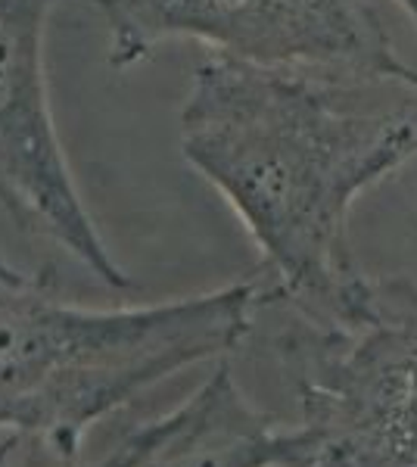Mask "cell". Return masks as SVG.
Wrapping results in <instances>:
<instances>
[{"label":"cell","mask_w":417,"mask_h":467,"mask_svg":"<svg viewBox=\"0 0 417 467\" xmlns=\"http://www.w3.org/2000/svg\"><path fill=\"white\" fill-rule=\"evenodd\" d=\"M181 153L262 255L265 299L306 324H352L374 277L349 244L370 184L417 156V69H290L209 57L181 107Z\"/></svg>","instance_id":"1"},{"label":"cell","mask_w":417,"mask_h":467,"mask_svg":"<svg viewBox=\"0 0 417 467\" xmlns=\"http://www.w3.org/2000/svg\"><path fill=\"white\" fill-rule=\"evenodd\" d=\"M255 281L153 306L88 308L44 277L0 275V431L37 436L66 467L97 420L153 383L224 358L265 306Z\"/></svg>","instance_id":"2"},{"label":"cell","mask_w":417,"mask_h":467,"mask_svg":"<svg viewBox=\"0 0 417 467\" xmlns=\"http://www.w3.org/2000/svg\"><path fill=\"white\" fill-rule=\"evenodd\" d=\"M299 427L315 464L417 467V287L374 277L352 324H306L284 340Z\"/></svg>","instance_id":"3"},{"label":"cell","mask_w":417,"mask_h":467,"mask_svg":"<svg viewBox=\"0 0 417 467\" xmlns=\"http://www.w3.org/2000/svg\"><path fill=\"white\" fill-rule=\"evenodd\" d=\"M106 26L116 69L159 44L193 41L212 57L290 69L414 72L377 0H81Z\"/></svg>","instance_id":"4"},{"label":"cell","mask_w":417,"mask_h":467,"mask_svg":"<svg viewBox=\"0 0 417 467\" xmlns=\"http://www.w3.org/2000/svg\"><path fill=\"white\" fill-rule=\"evenodd\" d=\"M63 4L81 0H0V209L19 231L63 246L106 287L128 290L131 277L97 231L53 122L44 50Z\"/></svg>","instance_id":"5"},{"label":"cell","mask_w":417,"mask_h":467,"mask_svg":"<svg viewBox=\"0 0 417 467\" xmlns=\"http://www.w3.org/2000/svg\"><path fill=\"white\" fill-rule=\"evenodd\" d=\"M302 427H280L240 389L222 361L203 387L165 418L125 436L94 467H315Z\"/></svg>","instance_id":"6"},{"label":"cell","mask_w":417,"mask_h":467,"mask_svg":"<svg viewBox=\"0 0 417 467\" xmlns=\"http://www.w3.org/2000/svg\"><path fill=\"white\" fill-rule=\"evenodd\" d=\"M22 436L16 433H6L4 440H0V467H10V458H13V449L19 446Z\"/></svg>","instance_id":"7"},{"label":"cell","mask_w":417,"mask_h":467,"mask_svg":"<svg viewBox=\"0 0 417 467\" xmlns=\"http://www.w3.org/2000/svg\"><path fill=\"white\" fill-rule=\"evenodd\" d=\"M0 275H4V277H10V275H22V271H19L16 265H10V262H6L4 255H0Z\"/></svg>","instance_id":"8"},{"label":"cell","mask_w":417,"mask_h":467,"mask_svg":"<svg viewBox=\"0 0 417 467\" xmlns=\"http://www.w3.org/2000/svg\"><path fill=\"white\" fill-rule=\"evenodd\" d=\"M399 4L405 6V10L412 13V16H414V22H417V0H399Z\"/></svg>","instance_id":"9"},{"label":"cell","mask_w":417,"mask_h":467,"mask_svg":"<svg viewBox=\"0 0 417 467\" xmlns=\"http://www.w3.org/2000/svg\"><path fill=\"white\" fill-rule=\"evenodd\" d=\"M315 467H330V464H315Z\"/></svg>","instance_id":"10"}]
</instances>
